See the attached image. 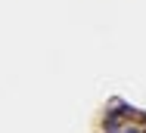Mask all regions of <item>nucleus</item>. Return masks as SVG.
Instances as JSON below:
<instances>
[{
  "label": "nucleus",
  "mask_w": 146,
  "mask_h": 133,
  "mask_svg": "<svg viewBox=\"0 0 146 133\" xmlns=\"http://www.w3.org/2000/svg\"><path fill=\"white\" fill-rule=\"evenodd\" d=\"M124 133H140V130H131V127H127V130H124Z\"/></svg>",
  "instance_id": "obj_1"
}]
</instances>
